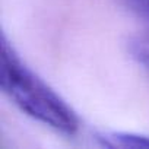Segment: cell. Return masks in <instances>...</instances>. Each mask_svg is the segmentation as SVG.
Returning <instances> with one entry per match:
<instances>
[{
	"instance_id": "1",
	"label": "cell",
	"mask_w": 149,
	"mask_h": 149,
	"mask_svg": "<svg viewBox=\"0 0 149 149\" xmlns=\"http://www.w3.org/2000/svg\"><path fill=\"white\" fill-rule=\"evenodd\" d=\"M0 88L22 113L31 118L66 136L78 132L79 120L76 113L26 66L5 34H2Z\"/></svg>"
},
{
	"instance_id": "3",
	"label": "cell",
	"mask_w": 149,
	"mask_h": 149,
	"mask_svg": "<svg viewBox=\"0 0 149 149\" xmlns=\"http://www.w3.org/2000/svg\"><path fill=\"white\" fill-rule=\"evenodd\" d=\"M127 48L132 58L149 74V29L134 34L129 40Z\"/></svg>"
},
{
	"instance_id": "4",
	"label": "cell",
	"mask_w": 149,
	"mask_h": 149,
	"mask_svg": "<svg viewBox=\"0 0 149 149\" xmlns=\"http://www.w3.org/2000/svg\"><path fill=\"white\" fill-rule=\"evenodd\" d=\"M124 2L130 10L149 21V0H124Z\"/></svg>"
},
{
	"instance_id": "2",
	"label": "cell",
	"mask_w": 149,
	"mask_h": 149,
	"mask_svg": "<svg viewBox=\"0 0 149 149\" xmlns=\"http://www.w3.org/2000/svg\"><path fill=\"white\" fill-rule=\"evenodd\" d=\"M98 139L104 146L108 148H149V137L133 133H105L100 134Z\"/></svg>"
}]
</instances>
